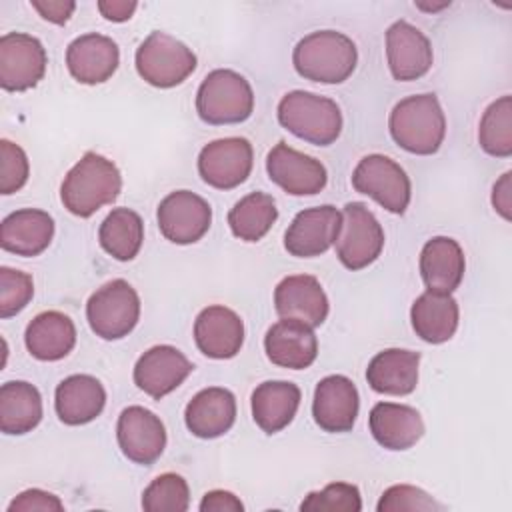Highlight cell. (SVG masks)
<instances>
[{"mask_svg":"<svg viewBox=\"0 0 512 512\" xmlns=\"http://www.w3.org/2000/svg\"><path fill=\"white\" fill-rule=\"evenodd\" d=\"M42 420V396L24 380H12L0 388V430L20 436L32 432Z\"/></svg>","mask_w":512,"mask_h":512,"instance_id":"1f68e13d","label":"cell"},{"mask_svg":"<svg viewBox=\"0 0 512 512\" xmlns=\"http://www.w3.org/2000/svg\"><path fill=\"white\" fill-rule=\"evenodd\" d=\"M340 226L342 212L336 206L322 204L306 208L290 222L284 234V248L296 258L320 256L336 242Z\"/></svg>","mask_w":512,"mask_h":512,"instance_id":"9a60e30c","label":"cell"},{"mask_svg":"<svg viewBox=\"0 0 512 512\" xmlns=\"http://www.w3.org/2000/svg\"><path fill=\"white\" fill-rule=\"evenodd\" d=\"M410 320L416 336L428 344H442L456 334L460 308L452 294L426 290L414 300L410 308Z\"/></svg>","mask_w":512,"mask_h":512,"instance_id":"4dcf8cb0","label":"cell"},{"mask_svg":"<svg viewBox=\"0 0 512 512\" xmlns=\"http://www.w3.org/2000/svg\"><path fill=\"white\" fill-rule=\"evenodd\" d=\"M188 506V482L176 472H164L156 476L142 492V508L146 512H184Z\"/></svg>","mask_w":512,"mask_h":512,"instance_id":"d590c367","label":"cell"},{"mask_svg":"<svg viewBox=\"0 0 512 512\" xmlns=\"http://www.w3.org/2000/svg\"><path fill=\"white\" fill-rule=\"evenodd\" d=\"M200 512H242L244 504L228 490H210L200 500Z\"/></svg>","mask_w":512,"mask_h":512,"instance_id":"7bdbcfd3","label":"cell"},{"mask_svg":"<svg viewBox=\"0 0 512 512\" xmlns=\"http://www.w3.org/2000/svg\"><path fill=\"white\" fill-rule=\"evenodd\" d=\"M356 62V44L336 30L310 32L298 40L292 52L296 72L320 84H342L356 70Z\"/></svg>","mask_w":512,"mask_h":512,"instance_id":"3957f363","label":"cell"},{"mask_svg":"<svg viewBox=\"0 0 512 512\" xmlns=\"http://www.w3.org/2000/svg\"><path fill=\"white\" fill-rule=\"evenodd\" d=\"M420 354L404 348H388L378 352L368 368L366 380L370 388L378 394L406 396L414 392L418 384Z\"/></svg>","mask_w":512,"mask_h":512,"instance_id":"f1b7e54d","label":"cell"},{"mask_svg":"<svg viewBox=\"0 0 512 512\" xmlns=\"http://www.w3.org/2000/svg\"><path fill=\"white\" fill-rule=\"evenodd\" d=\"M100 246L106 254L120 262L136 258L144 242V222L138 212L130 208H114L100 224Z\"/></svg>","mask_w":512,"mask_h":512,"instance_id":"d6a6232c","label":"cell"},{"mask_svg":"<svg viewBox=\"0 0 512 512\" xmlns=\"http://www.w3.org/2000/svg\"><path fill=\"white\" fill-rule=\"evenodd\" d=\"M106 404L102 382L90 374H72L64 378L54 392L58 418L68 426H82L100 416Z\"/></svg>","mask_w":512,"mask_h":512,"instance_id":"4316f807","label":"cell"},{"mask_svg":"<svg viewBox=\"0 0 512 512\" xmlns=\"http://www.w3.org/2000/svg\"><path fill=\"white\" fill-rule=\"evenodd\" d=\"M378 512H414V510H442V506L422 488L410 484H394L386 488L376 504Z\"/></svg>","mask_w":512,"mask_h":512,"instance_id":"f35d334b","label":"cell"},{"mask_svg":"<svg viewBox=\"0 0 512 512\" xmlns=\"http://www.w3.org/2000/svg\"><path fill=\"white\" fill-rule=\"evenodd\" d=\"M140 318L138 292L122 278L100 286L86 302V320L90 330L102 340H120L128 336Z\"/></svg>","mask_w":512,"mask_h":512,"instance_id":"52a82bcc","label":"cell"},{"mask_svg":"<svg viewBox=\"0 0 512 512\" xmlns=\"http://www.w3.org/2000/svg\"><path fill=\"white\" fill-rule=\"evenodd\" d=\"M62 500L42 488H28L20 492L10 504L8 512H62Z\"/></svg>","mask_w":512,"mask_h":512,"instance_id":"60d3db41","label":"cell"},{"mask_svg":"<svg viewBox=\"0 0 512 512\" xmlns=\"http://www.w3.org/2000/svg\"><path fill=\"white\" fill-rule=\"evenodd\" d=\"M278 122L316 146H330L342 132L340 106L326 96L306 90H292L278 102Z\"/></svg>","mask_w":512,"mask_h":512,"instance_id":"277c9868","label":"cell"},{"mask_svg":"<svg viewBox=\"0 0 512 512\" xmlns=\"http://www.w3.org/2000/svg\"><path fill=\"white\" fill-rule=\"evenodd\" d=\"M338 260L348 270L370 266L384 248V230L362 202H348L342 210V226L334 242Z\"/></svg>","mask_w":512,"mask_h":512,"instance_id":"9c48e42d","label":"cell"},{"mask_svg":"<svg viewBox=\"0 0 512 512\" xmlns=\"http://www.w3.org/2000/svg\"><path fill=\"white\" fill-rule=\"evenodd\" d=\"M122 190L118 166L102 154L86 152L64 176L60 200L64 208L80 218L92 216L106 204H112Z\"/></svg>","mask_w":512,"mask_h":512,"instance_id":"6da1fadb","label":"cell"},{"mask_svg":"<svg viewBox=\"0 0 512 512\" xmlns=\"http://www.w3.org/2000/svg\"><path fill=\"white\" fill-rule=\"evenodd\" d=\"M392 140L406 152L430 156L438 152L446 136V116L438 96L414 94L400 100L388 118Z\"/></svg>","mask_w":512,"mask_h":512,"instance_id":"7a4b0ae2","label":"cell"},{"mask_svg":"<svg viewBox=\"0 0 512 512\" xmlns=\"http://www.w3.org/2000/svg\"><path fill=\"white\" fill-rule=\"evenodd\" d=\"M156 220L162 236L174 244H194L198 242L212 224L210 204L190 192L176 190L170 192L156 210Z\"/></svg>","mask_w":512,"mask_h":512,"instance_id":"7c38bea8","label":"cell"},{"mask_svg":"<svg viewBox=\"0 0 512 512\" xmlns=\"http://www.w3.org/2000/svg\"><path fill=\"white\" fill-rule=\"evenodd\" d=\"M300 510L304 512H360L362 510V498L360 490L354 484L348 482H332L324 486L318 492H310L302 504Z\"/></svg>","mask_w":512,"mask_h":512,"instance_id":"8d00e7d4","label":"cell"},{"mask_svg":"<svg viewBox=\"0 0 512 512\" xmlns=\"http://www.w3.org/2000/svg\"><path fill=\"white\" fill-rule=\"evenodd\" d=\"M236 420V398L230 390L210 386L200 390L184 410L186 428L202 440L226 434Z\"/></svg>","mask_w":512,"mask_h":512,"instance_id":"cb8c5ba5","label":"cell"},{"mask_svg":"<svg viewBox=\"0 0 512 512\" xmlns=\"http://www.w3.org/2000/svg\"><path fill=\"white\" fill-rule=\"evenodd\" d=\"M34 296L32 276L8 266L0 268V318H10L24 310Z\"/></svg>","mask_w":512,"mask_h":512,"instance_id":"74e56055","label":"cell"},{"mask_svg":"<svg viewBox=\"0 0 512 512\" xmlns=\"http://www.w3.org/2000/svg\"><path fill=\"white\" fill-rule=\"evenodd\" d=\"M386 60L394 80H418L432 68V44L422 30L406 20H396L386 30Z\"/></svg>","mask_w":512,"mask_h":512,"instance_id":"2e32d148","label":"cell"},{"mask_svg":"<svg viewBox=\"0 0 512 512\" xmlns=\"http://www.w3.org/2000/svg\"><path fill=\"white\" fill-rule=\"evenodd\" d=\"M134 64L150 86L174 88L196 70V54L174 36L154 30L138 46Z\"/></svg>","mask_w":512,"mask_h":512,"instance_id":"8992f818","label":"cell"},{"mask_svg":"<svg viewBox=\"0 0 512 512\" xmlns=\"http://www.w3.org/2000/svg\"><path fill=\"white\" fill-rule=\"evenodd\" d=\"M274 308L280 318L320 326L328 316V298L322 284L310 274L286 276L274 290Z\"/></svg>","mask_w":512,"mask_h":512,"instance_id":"ffe728a7","label":"cell"},{"mask_svg":"<svg viewBox=\"0 0 512 512\" xmlns=\"http://www.w3.org/2000/svg\"><path fill=\"white\" fill-rule=\"evenodd\" d=\"M302 392L294 382L266 380L252 392V418L266 434L284 430L296 416Z\"/></svg>","mask_w":512,"mask_h":512,"instance_id":"f546056e","label":"cell"},{"mask_svg":"<svg viewBox=\"0 0 512 512\" xmlns=\"http://www.w3.org/2000/svg\"><path fill=\"white\" fill-rule=\"evenodd\" d=\"M466 270L462 246L450 236L430 238L420 252V276L430 292L452 294Z\"/></svg>","mask_w":512,"mask_h":512,"instance_id":"603a6c76","label":"cell"},{"mask_svg":"<svg viewBox=\"0 0 512 512\" xmlns=\"http://www.w3.org/2000/svg\"><path fill=\"white\" fill-rule=\"evenodd\" d=\"M480 148L496 158L512 154V98L500 96L482 114L478 126Z\"/></svg>","mask_w":512,"mask_h":512,"instance_id":"e575fe53","label":"cell"},{"mask_svg":"<svg viewBox=\"0 0 512 512\" xmlns=\"http://www.w3.org/2000/svg\"><path fill=\"white\" fill-rule=\"evenodd\" d=\"M136 8H138L136 2H126V0H100L98 2L100 14L106 20H110V22H126V20H130Z\"/></svg>","mask_w":512,"mask_h":512,"instance_id":"f6af8a7d","label":"cell"},{"mask_svg":"<svg viewBox=\"0 0 512 512\" xmlns=\"http://www.w3.org/2000/svg\"><path fill=\"white\" fill-rule=\"evenodd\" d=\"M30 6L52 24H66L76 10V4L70 0H32Z\"/></svg>","mask_w":512,"mask_h":512,"instance_id":"b9f144b4","label":"cell"},{"mask_svg":"<svg viewBox=\"0 0 512 512\" xmlns=\"http://www.w3.org/2000/svg\"><path fill=\"white\" fill-rule=\"evenodd\" d=\"M120 64L118 44L98 32L74 38L66 48V66L80 84H102L112 78Z\"/></svg>","mask_w":512,"mask_h":512,"instance_id":"d6986e66","label":"cell"},{"mask_svg":"<svg viewBox=\"0 0 512 512\" xmlns=\"http://www.w3.org/2000/svg\"><path fill=\"white\" fill-rule=\"evenodd\" d=\"M48 56L42 42L24 32L0 38V86L8 92L34 88L46 72Z\"/></svg>","mask_w":512,"mask_h":512,"instance_id":"30bf717a","label":"cell"},{"mask_svg":"<svg viewBox=\"0 0 512 512\" xmlns=\"http://www.w3.org/2000/svg\"><path fill=\"white\" fill-rule=\"evenodd\" d=\"M194 370L192 362L174 346L160 344L146 350L134 366V384L154 400L176 390Z\"/></svg>","mask_w":512,"mask_h":512,"instance_id":"e0dca14e","label":"cell"},{"mask_svg":"<svg viewBox=\"0 0 512 512\" xmlns=\"http://www.w3.org/2000/svg\"><path fill=\"white\" fill-rule=\"evenodd\" d=\"M264 350L272 364L290 370H304L318 356V338L314 328L304 322L280 318L268 328L264 336Z\"/></svg>","mask_w":512,"mask_h":512,"instance_id":"7402d4cb","label":"cell"},{"mask_svg":"<svg viewBox=\"0 0 512 512\" xmlns=\"http://www.w3.org/2000/svg\"><path fill=\"white\" fill-rule=\"evenodd\" d=\"M254 92L250 82L228 68L212 70L196 92V112L206 124H238L250 118Z\"/></svg>","mask_w":512,"mask_h":512,"instance_id":"5b68a950","label":"cell"},{"mask_svg":"<svg viewBox=\"0 0 512 512\" xmlns=\"http://www.w3.org/2000/svg\"><path fill=\"white\" fill-rule=\"evenodd\" d=\"M28 176H30V164H28L26 152L18 144L2 138L0 140V192L4 196L18 192L26 184Z\"/></svg>","mask_w":512,"mask_h":512,"instance_id":"ab89813d","label":"cell"},{"mask_svg":"<svg viewBox=\"0 0 512 512\" xmlns=\"http://www.w3.org/2000/svg\"><path fill=\"white\" fill-rule=\"evenodd\" d=\"M352 186L392 214H404L412 196L408 174L398 162L384 154L364 156L352 172Z\"/></svg>","mask_w":512,"mask_h":512,"instance_id":"ba28073f","label":"cell"},{"mask_svg":"<svg viewBox=\"0 0 512 512\" xmlns=\"http://www.w3.org/2000/svg\"><path fill=\"white\" fill-rule=\"evenodd\" d=\"M360 408V398L356 384L342 376L330 374L316 384L312 400L314 422L324 432H348L352 430Z\"/></svg>","mask_w":512,"mask_h":512,"instance_id":"ac0fdd59","label":"cell"},{"mask_svg":"<svg viewBox=\"0 0 512 512\" xmlns=\"http://www.w3.org/2000/svg\"><path fill=\"white\" fill-rule=\"evenodd\" d=\"M278 218L276 202L266 192H250L240 198L228 212L232 234L244 242L262 240Z\"/></svg>","mask_w":512,"mask_h":512,"instance_id":"836d02e7","label":"cell"},{"mask_svg":"<svg viewBox=\"0 0 512 512\" xmlns=\"http://www.w3.org/2000/svg\"><path fill=\"white\" fill-rule=\"evenodd\" d=\"M194 340L198 350L208 358H234L244 344V322L234 310L212 304L196 316Z\"/></svg>","mask_w":512,"mask_h":512,"instance_id":"44dd1931","label":"cell"},{"mask_svg":"<svg viewBox=\"0 0 512 512\" xmlns=\"http://www.w3.org/2000/svg\"><path fill=\"white\" fill-rule=\"evenodd\" d=\"M512 172H504L492 188V206L504 218H512Z\"/></svg>","mask_w":512,"mask_h":512,"instance_id":"ee69618b","label":"cell"},{"mask_svg":"<svg viewBox=\"0 0 512 512\" xmlns=\"http://www.w3.org/2000/svg\"><path fill=\"white\" fill-rule=\"evenodd\" d=\"M116 438L122 454L142 466L154 464L166 448L162 420L144 406H128L120 412Z\"/></svg>","mask_w":512,"mask_h":512,"instance_id":"5bb4252c","label":"cell"},{"mask_svg":"<svg viewBox=\"0 0 512 512\" xmlns=\"http://www.w3.org/2000/svg\"><path fill=\"white\" fill-rule=\"evenodd\" d=\"M374 440L386 450H408L424 436L420 412L408 404L378 402L368 416Z\"/></svg>","mask_w":512,"mask_h":512,"instance_id":"484cf974","label":"cell"},{"mask_svg":"<svg viewBox=\"0 0 512 512\" xmlns=\"http://www.w3.org/2000/svg\"><path fill=\"white\" fill-rule=\"evenodd\" d=\"M266 172L274 184L292 196L318 194L328 182L326 168L320 160L294 150L284 140L268 152Z\"/></svg>","mask_w":512,"mask_h":512,"instance_id":"4fadbf2b","label":"cell"},{"mask_svg":"<svg viewBox=\"0 0 512 512\" xmlns=\"http://www.w3.org/2000/svg\"><path fill=\"white\" fill-rule=\"evenodd\" d=\"M252 164V144L240 136L212 140L198 154V174L208 186L218 190H230L246 182Z\"/></svg>","mask_w":512,"mask_h":512,"instance_id":"8fae6325","label":"cell"},{"mask_svg":"<svg viewBox=\"0 0 512 512\" xmlns=\"http://www.w3.org/2000/svg\"><path fill=\"white\" fill-rule=\"evenodd\" d=\"M54 236V220L38 208H22L8 214L0 226V246L16 256L42 254Z\"/></svg>","mask_w":512,"mask_h":512,"instance_id":"d4e9b609","label":"cell"},{"mask_svg":"<svg viewBox=\"0 0 512 512\" xmlns=\"http://www.w3.org/2000/svg\"><path fill=\"white\" fill-rule=\"evenodd\" d=\"M28 352L42 362H56L68 356L76 344V326L64 312L46 310L32 318L24 332Z\"/></svg>","mask_w":512,"mask_h":512,"instance_id":"83f0119b","label":"cell"}]
</instances>
